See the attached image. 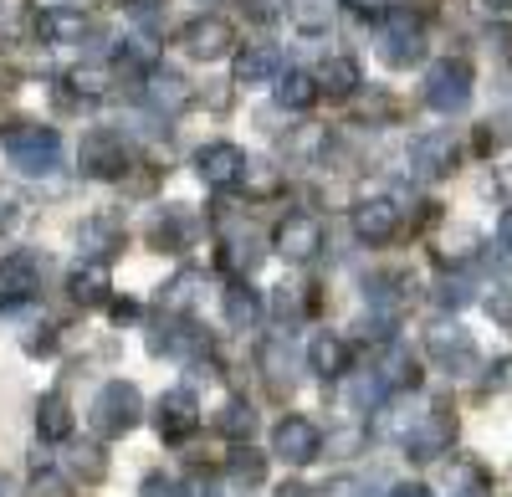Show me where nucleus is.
Returning <instances> with one entry per match:
<instances>
[{"mask_svg":"<svg viewBox=\"0 0 512 497\" xmlns=\"http://www.w3.org/2000/svg\"><path fill=\"white\" fill-rule=\"evenodd\" d=\"M0 149L11 154L16 170H26V175H47V170H57L62 139H57V129H47V123H26V118H16V123H0Z\"/></svg>","mask_w":512,"mask_h":497,"instance_id":"1","label":"nucleus"},{"mask_svg":"<svg viewBox=\"0 0 512 497\" xmlns=\"http://www.w3.org/2000/svg\"><path fill=\"white\" fill-rule=\"evenodd\" d=\"M466 103H472V62L466 57H446L425 72V108L461 113Z\"/></svg>","mask_w":512,"mask_h":497,"instance_id":"2","label":"nucleus"},{"mask_svg":"<svg viewBox=\"0 0 512 497\" xmlns=\"http://www.w3.org/2000/svg\"><path fill=\"white\" fill-rule=\"evenodd\" d=\"M139 416H144V400H139L134 385H123V380L103 385L98 400H93V431L98 436H128L139 426Z\"/></svg>","mask_w":512,"mask_h":497,"instance_id":"3","label":"nucleus"},{"mask_svg":"<svg viewBox=\"0 0 512 497\" xmlns=\"http://www.w3.org/2000/svg\"><path fill=\"white\" fill-rule=\"evenodd\" d=\"M77 170L88 180H118L128 170V144L118 129H88L77 144Z\"/></svg>","mask_w":512,"mask_h":497,"instance_id":"4","label":"nucleus"},{"mask_svg":"<svg viewBox=\"0 0 512 497\" xmlns=\"http://www.w3.org/2000/svg\"><path fill=\"white\" fill-rule=\"evenodd\" d=\"M379 57L390 67H410L425 57V36H420V21L410 11H384L379 16Z\"/></svg>","mask_w":512,"mask_h":497,"instance_id":"5","label":"nucleus"},{"mask_svg":"<svg viewBox=\"0 0 512 497\" xmlns=\"http://www.w3.org/2000/svg\"><path fill=\"white\" fill-rule=\"evenodd\" d=\"M451 441H456V410H446V405H431V410H425V416L405 431V451H410L415 462L446 457Z\"/></svg>","mask_w":512,"mask_h":497,"instance_id":"6","label":"nucleus"},{"mask_svg":"<svg viewBox=\"0 0 512 497\" xmlns=\"http://www.w3.org/2000/svg\"><path fill=\"white\" fill-rule=\"evenodd\" d=\"M180 47H185L195 62H221V57H231V47H236V26H231L226 16H195V21L180 31Z\"/></svg>","mask_w":512,"mask_h":497,"instance_id":"7","label":"nucleus"},{"mask_svg":"<svg viewBox=\"0 0 512 497\" xmlns=\"http://www.w3.org/2000/svg\"><path fill=\"white\" fill-rule=\"evenodd\" d=\"M272 451L292 467H308L323 457V431L308 421V416H282L277 431H272Z\"/></svg>","mask_w":512,"mask_h":497,"instance_id":"8","label":"nucleus"},{"mask_svg":"<svg viewBox=\"0 0 512 497\" xmlns=\"http://www.w3.org/2000/svg\"><path fill=\"white\" fill-rule=\"evenodd\" d=\"M425 349H431V359H436V364L456 369V375H472V369H477L472 334H466L461 323H431V334H425Z\"/></svg>","mask_w":512,"mask_h":497,"instance_id":"9","label":"nucleus"},{"mask_svg":"<svg viewBox=\"0 0 512 497\" xmlns=\"http://www.w3.org/2000/svg\"><path fill=\"white\" fill-rule=\"evenodd\" d=\"M246 164H251V159H246L236 144H205V149L195 154V175H200L210 190H231V185H241Z\"/></svg>","mask_w":512,"mask_h":497,"instance_id":"10","label":"nucleus"},{"mask_svg":"<svg viewBox=\"0 0 512 497\" xmlns=\"http://www.w3.org/2000/svg\"><path fill=\"white\" fill-rule=\"evenodd\" d=\"M272 246L287 262H313L323 252V221L318 216H287L272 236Z\"/></svg>","mask_w":512,"mask_h":497,"instance_id":"11","label":"nucleus"},{"mask_svg":"<svg viewBox=\"0 0 512 497\" xmlns=\"http://www.w3.org/2000/svg\"><path fill=\"white\" fill-rule=\"evenodd\" d=\"M451 164H456V139H451V134L431 129V134L410 139V170H415L420 180H441V175H451Z\"/></svg>","mask_w":512,"mask_h":497,"instance_id":"12","label":"nucleus"},{"mask_svg":"<svg viewBox=\"0 0 512 497\" xmlns=\"http://www.w3.org/2000/svg\"><path fill=\"white\" fill-rule=\"evenodd\" d=\"M369 369L384 380V390H415V385H420V364H415V354H410L405 344H395V339H384V344H379V354H374Z\"/></svg>","mask_w":512,"mask_h":497,"instance_id":"13","label":"nucleus"},{"mask_svg":"<svg viewBox=\"0 0 512 497\" xmlns=\"http://www.w3.org/2000/svg\"><path fill=\"white\" fill-rule=\"evenodd\" d=\"M154 426H159L164 441H185V436L200 426V405H195V395H190V390H169V395L159 400V410H154Z\"/></svg>","mask_w":512,"mask_h":497,"instance_id":"14","label":"nucleus"},{"mask_svg":"<svg viewBox=\"0 0 512 497\" xmlns=\"http://www.w3.org/2000/svg\"><path fill=\"white\" fill-rule=\"evenodd\" d=\"M354 231H359V241L384 246V241H390V236L400 231V211H395V200H384V195L359 200V205H354Z\"/></svg>","mask_w":512,"mask_h":497,"instance_id":"15","label":"nucleus"},{"mask_svg":"<svg viewBox=\"0 0 512 497\" xmlns=\"http://www.w3.org/2000/svg\"><path fill=\"white\" fill-rule=\"evenodd\" d=\"M36 287H41V257H36V252L0 257V293H6L11 303H26Z\"/></svg>","mask_w":512,"mask_h":497,"instance_id":"16","label":"nucleus"},{"mask_svg":"<svg viewBox=\"0 0 512 497\" xmlns=\"http://www.w3.org/2000/svg\"><path fill=\"white\" fill-rule=\"evenodd\" d=\"M67 293H72V303H82V308H98V303H108V293H113V272H108V262L88 257L82 267H72V277H67Z\"/></svg>","mask_w":512,"mask_h":497,"instance_id":"17","label":"nucleus"},{"mask_svg":"<svg viewBox=\"0 0 512 497\" xmlns=\"http://www.w3.org/2000/svg\"><path fill=\"white\" fill-rule=\"evenodd\" d=\"M282 72V52L272 47V41H256V47L236 52V82L241 88H262V82H272Z\"/></svg>","mask_w":512,"mask_h":497,"instance_id":"18","label":"nucleus"},{"mask_svg":"<svg viewBox=\"0 0 512 497\" xmlns=\"http://www.w3.org/2000/svg\"><path fill=\"white\" fill-rule=\"evenodd\" d=\"M308 369L323 380H344V369H349V344L338 339V334H313L308 344Z\"/></svg>","mask_w":512,"mask_h":497,"instance_id":"19","label":"nucleus"},{"mask_svg":"<svg viewBox=\"0 0 512 497\" xmlns=\"http://www.w3.org/2000/svg\"><path fill=\"white\" fill-rule=\"evenodd\" d=\"M144 103H149L154 113H180V108L190 103V82L154 67V72H149V88H144Z\"/></svg>","mask_w":512,"mask_h":497,"instance_id":"20","label":"nucleus"},{"mask_svg":"<svg viewBox=\"0 0 512 497\" xmlns=\"http://www.w3.org/2000/svg\"><path fill=\"white\" fill-rule=\"evenodd\" d=\"M195 231H200V221L190 216V205H169V211L154 221L149 236H154V246H164V252H180V246H185Z\"/></svg>","mask_w":512,"mask_h":497,"instance_id":"21","label":"nucleus"},{"mask_svg":"<svg viewBox=\"0 0 512 497\" xmlns=\"http://www.w3.org/2000/svg\"><path fill=\"white\" fill-rule=\"evenodd\" d=\"M318 93L328 98H354L359 93V62L354 57H328L318 67Z\"/></svg>","mask_w":512,"mask_h":497,"instance_id":"22","label":"nucleus"},{"mask_svg":"<svg viewBox=\"0 0 512 497\" xmlns=\"http://www.w3.org/2000/svg\"><path fill=\"white\" fill-rule=\"evenodd\" d=\"M36 431H41V441H67L72 436V405H67V395H41V405H36Z\"/></svg>","mask_w":512,"mask_h":497,"instance_id":"23","label":"nucleus"},{"mask_svg":"<svg viewBox=\"0 0 512 497\" xmlns=\"http://www.w3.org/2000/svg\"><path fill=\"white\" fill-rule=\"evenodd\" d=\"M82 252H93L98 262H108L113 252H123V226L113 216H93L82 221Z\"/></svg>","mask_w":512,"mask_h":497,"instance_id":"24","label":"nucleus"},{"mask_svg":"<svg viewBox=\"0 0 512 497\" xmlns=\"http://www.w3.org/2000/svg\"><path fill=\"white\" fill-rule=\"evenodd\" d=\"M256 318H262V293H256L251 282H231L226 287V323L231 328H251Z\"/></svg>","mask_w":512,"mask_h":497,"instance_id":"25","label":"nucleus"},{"mask_svg":"<svg viewBox=\"0 0 512 497\" xmlns=\"http://www.w3.org/2000/svg\"><path fill=\"white\" fill-rule=\"evenodd\" d=\"M31 31H41L31 0H0V36H6V41H26Z\"/></svg>","mask_w":512,"mask_h":497,"instance_id":"26","label":"nucleus"},{"mask_svg":"<svg viewBox=\"0 0 512 497\" xmlns=\"http://www.w3.org/2000/svg\"><path fill=\"white\" fill-rule=\"evenodd\" d=\"M200 349H210V339L200 334L195 323H175L169 334L154 339V354H175V359H190V354H200Z\"/></svg>","mask_w":512,"mask_h":497,"instance_id":"27","label":"nucleus"},{"mask_svg":"<svg viewBox=\"0 0 512 497\" xmlns=\"http://www.w3.org/2000/svg\"><path fill=\"white\" fill-rule=\"evenodd\" d=\"M364 293H369V313L374 318H390L395 323V313H400V277H390V272H379V277H369V287H364Z\"/></svg>","mask_w":512,"mask_h":497,"instance_id":"28","label":"nucleus"},{"mask_svg":"<svg viewBox=\"0 0 512 497\" xmlns=\"http://www.w3.org/2000/svg\"><path fill=\"white\" fill-rule=\"evenodd\" d=\"M82 31H88V21H82V11H72V6H57V11L41 16V36L47 41H77Z\"/></svg>","mask_w":512,"mask_h":497,"instance_id":"29","label":"nucleus"},{"mask_svg":"<svg viewBox=\"0 0 512 497\" xmlns=\"http://www.w3.org/2000/svg\"><path fill=\"white\" fill-rule=\"evenodd\" d=\"M313 98H318V77H308V72H287L277 82V103L282 108H313Z\"/></svg>","mask_w":512,"mask_h":497,"instance_id":"30","label":"nucleus"},{"mask_svg":"<svg viewBox=\"0 0 512 497\" xmlns=\"http://www.w3.org/2000/svg\"><path fill=\"white\" fill-rule=\"evenodd\" d=\"M262 477H267V457H262V451L236 446V451H231V482H241V487H256Z\"/></svg>","mask_w":512,"mask_h":497,"instance_id":"31","label":"nucleus"},{"mask_svg":"<svg viewBox=\"0 0 512 497\" xmlns=\"http://www.w3.org/2000/svg\"><path fill=\"white\" fill-rule=\"evenodd\" d=\"M216 431H221V436H236V441L251 436V431H256L251 405H246V400H226V405H221V416H216Z\"/></svg>","mask_w":512,"mask_h":497,"instance_id":"32","label":"nucleus"},{"mask_svg":"<svg viewBox=\"0 0 512 497\" xmlns=\"http://www.w3.org/2000/svg\"><path fill=\"white\" fill-rule=\"evenodd\" d=\"M472 298H477V293H472V277H466V272H446V277L436 282V303H441V308H466Z\"/></svg>","mask_w":512,"mask_h":497,"instance_id":"33","label":"nucleus"},{"mask_svg":"<svg viewBox=\"0 0 512 497\" xmlns=\"http://www.w3.org/2000/svg\"><path fill=\"white\" fill-rule=\"evenodd\" d=\"M328 16H333L328 0H292V21H297V31H323Z\"/></svg>","mask_w":512,"mask_h":497,"instance_id":"34","label":"nucleus"},{"mask_svg":"<svg viewBox=\"0 0 512 497\" xmlns=\"http://www.w3.org/2000/svg\"><path fill=\"white\" fill-rule=\"evenodd\" d=\"M256 262H262V252H256L251 231H246V236H231V241H226V267H231L236 277H241V272H251Z\"/></svg>","mask_w":512,"mask_h":497,"instance_id":"35","label":"nucleus"},{"mask_svg":"<svg viewBox=\"0 0 512 497\" xmlns=\"http://www.w3.org/2000/svg\"><path fill=\"white\" fill-rule=\"evenodd\" d=\"M164 6H169V0H123V11L134 16L144 31H159L164 26Z\"/></svg>","mask_w":512,"mask_h":497,"instance_id":"36","label":"nucleus"},{"mask_svg":"<svg viewBox=\"0 0 512 497\" xmlns=\"http://www.w3.org/2000/svg\"><path fill=\"white\" fill-rule=\"evenodd\" d=\"M200 282H205L200 272H180L175 282H169V287H164V308H175V313H180V308H190V298H195V293H190V287H200Z\"/></svg>","mask_w":512,"mask_h":497,"instance_id":"37","label":"nucleus"},{"mask_svg":"<svg viewBox=\"0 0 512 497\" xmlns=\"http://www.w3.org/2000/svg\"><path fill=\"white\" fill-rule=\"evenodd\" d=\"M241 185H251V195H272L277 190V170H272V164H262V159H251Z\"/></svg>","mask_w":512,"mask_h":497,"instance_id":"38","label":"nucleus"},{"mask_svg":"<svg viewBox=\"0 0 512 497\" xmlns=\"http://www.w3.org/2000/svg\"><path fill=\"white\" fill-rule=\"evenodd\" d=\"M72 88L88 93V98H103V93H108V72H103V67H77V72H72Z\"/></svg>","mask_w":512,"mask_h":497,"instance_id":"39","label":"nucleus"},{"mask_svg":"<svg viewBox=\"0 0 512 497\" xmlns=\"http://www.w3.org/2000/svg\"><path fill=\"white\" fill-rule=\"evenodd\" d=\"M72 467H77V477H88V482H103V472H108V462H103L98 446H82L77 457H72Z\"/></svg>","mask_w":512,"mask_h":497,"instance_id":"40","label":"nucleus"},{"mask_svg":"<svg viewBox=\"0 0 512 497\" xmlns=\"http://www.w3.org/2000/svg\"><path fill=\"white\" fill-rule=\"evenodd\" d=\"M251 21H282L292 11V0H241Z\"/></svg>","mask_w":512,"mask_h":497,"instance_id":"41","label":"nucleus"},{"mask_svg":"<svg viewBox=\"0 0 512 497\" xmlns=\"http://www.w3.org/2000/svg\"><path fill=\"white\" fill-rule=\"evenodd\" d=\"M26 497H67V487H62V477H57V472H41V477L26 487Z\"/></svg>","mask_w":512,"mask_h":497,"instance_id":"42","label":"nucleus"},{"mask_svg":"<svg viewBox=\"0 0 512 497\" xmlns=\"http://www.w3.org/2000/svg\"><path fill=\"white\" fill-rule=\"evenodd\" d=\"M272 313H277V318H287V323H292L297 313H303V303H297V287H282L277 303H272Z\"/></svg>","mask_w":512,"mask_h":497,"instance_id":"43","label":"nucleus"},{"mask_svg":"<svg viewBox=\"0 0 512 497\" xmlns=\"http://www.w3.org/2000/svg\"><path fill=\"white\" fill-rule=\"evenodd\" d=\"M144 497H180V482L175 477H144Z\"/></svg>","mask_w":512,"mask_h":497,"instance_id":"44","label":"nucleus"},{"mask_svg":"<svg viewBox=\"0 0 512 497\" xmlns=\"http://www.w3.org/2000/svg\"><path fill=\"white\" fill-rule=\"evenodd\" d=\"M487 390H512V354L492 364V375H487Z\"/></svg>","mask_w":512,"mask_h":497,"instance_id":"45","label":"nucleus"},{"mask_svg":"<svg viewBox=\"0 0 512 497\" xmlns=\"http://www.w3.org/2000/svg\"><path fill=\"white\" fill-rule=\"evenodd\" d=\"M487 313H492L497 323H507V328H512V293H492V303H487Z\"/></svg>","mask_w":512,"mask_h":497,"instance_id":"46","label":"nucleus"},{"mask_svg":"<svg viewBox=\"0 0 512 497\" xmlns=\"http://www.w3.org/2000/svg\"><path fill=\"white\" fill-rule=\"evenodd\" d=\"M497 246H502V252L512 257V205H507V211H502V221H497Z\"/></svg>","mask_w":512,"mask_h":497,"instance_id":"47","label":"nucleus"},{"mask_svg":"<svg viewBox=\"0 0 512 497\" xmlns=\"http://www.w3.org/2000/svg\"><path fill=\"white\" fill-rule=\"evenodd\" d=\"M390 497H431L420 482H400V487H390Z\"/></svg>","mask_w":512,"mask_h":497,"instance_id":"48","label":"nucleus"},{"mask_svg":"<svg viewBox=\"0 0 512 497\" xmlns=\"http://www.w3.org/2000/svg\"><path fill=\"white\" fill-rule=\"evenodd\" d=\"M451 497H492V487H487V482H466V487L451 492Z\"/></svg>","mask_w":512,"mask_h":497,"instance_id":"49","label":"nucleus"},{"mask_svg":"<svg viewBox=\"0 0 512 497\" xmlns=\"http://www.w3.org/2000/svg\"><path fill=\"white\" fill-rule=\"evenodd\" d=\"M349 6H354V11H364V16H379L384 0H349Z\"/></svg>","mask_w":512,"mask_h":497,"instance_id":"50","label":"nucleus"},{"mask_svg":"<svg viewBox=\"0 0 512 497\" xmlns=\"http://www.w3.org/2000/svg\"><path fill=\"white\" fill-rule=\"evenodd\" d=\"M6 226H11V200L0 195V231H6Z\"/></svg>","mask_w":512,"mask_h":497,"instance_id":"51","label":"nucleus"},{"mask_svg":"<svg viewBox=\"0 0 512 497\" xmlns=\"http://www.w3.org/2000/svg\"><path fill=\"white\" fill-rule=\"evenodd\" d=\"M277 497H308V487H282Z\"/></svg>","mask_w":512,"mask_h":497,"instance_id":"52","label":"nucleus"},{"mask_svg":"<svg viewBox=\"0 0 512 497\" xmlns=\"http://www.w3.org/2000/svg\"><path fill=\"white\" fill-rule=\"evenodd\" d=\"M487 6H492V11H507V6H512V0H487Z\"/></svg>","mask_w":512,"mask_h":497,"instance_id":"53","label":"nucleus"}]
</instances>
